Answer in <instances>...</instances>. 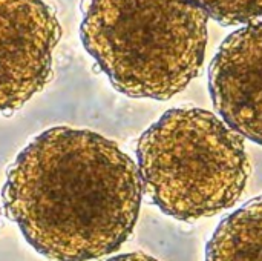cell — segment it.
<instances>
[{"label":"cell","mask_w":262,"mask_h":261,"mask_svg":"<svg viewBox=\"0 0 262 261\" xmlns=\"http://www.w3.org/2000/svg\"><path fill=\"white\" fill-rule=\"evenodd\" d=\"M143 188L166 215L193 223L241 198L250 162L244 137L213 112L173 108L137 143Z\"/></svg>","instance_id":"3"},{"label":"cell","mask_w":262,"mask_h":261,"mask_svg":"<svg viewBox=\"0 0 262 261\" xmlns=\"http://www.w3.org/2000/svg\"><path fill=\"white\" fill-rule=\"evenodd\" d=\"M223 26L262 20V0H192Z\"/></svg>","instance_id":"7"},{"label":"cell","mask_w":262,"mask_h":261,"mask_svg":"<svg viewBox=\"0 0 262 261\" xmlns=\"http://www.w3.org/2000/svg\"><path fill=\"white\" fill-rule=\"evenodd\" d=\"M206 260H262V195L220 223L207 243Z\"/></svg>","instance_id":"6"},{"label":"cell","mask_w":262,"mask_h":261,"mask_svg":"<svg viewBox=\"0 0 262 261\" xmlns=\"http://www.w3.org/2000/svg\"><path fill=\"white\" fill-rule=\"evenodd\" d=\"M209 91L221 118L262 146V20L221 43L209 66Z\"/></svg>","instance_id":"5"},{"label":"cell","mask_w":262,"mask_h":261,"mask_svg":"<svg viewBox=\"0 0 262 261\" xmlns=\"http://www.w3.org/2000/svg\"><path fill=\"white\" fill-rule=\"evenodd\" d=\"M207 22L192 0H89L80 37L118 92L169 100L203 68Z\"/></svg>","instance_id":"2"},{"label":"cell","mask_w":262,"mask_h":261,"mask_svg":"<svg viewBox=\"0 0 262 261\" xmlns=\"http://www.w3.org/2000/svg\"><path fill=\"white\" fill-rule=\"evenodd\" d=\"M60 37L45 0H0V112L20 109L46 86Z\"/></svg>","instance_id":"4"},{"label":"cell","mask_w":262,"mask_h":261,"mask_svg":"<svg viewBox=\"0 0 262 261\" xmlns=\"http://www.w3.org/2000/svg\"><path fill=\"white\" fill-rule=\"evenodd\" d=\"M138 165L88 129L43 131L15 157L3 206L25 240L49 260H95L130 237L141 208Z\"/></svg>","instance_id":"1"}]
</instances>
